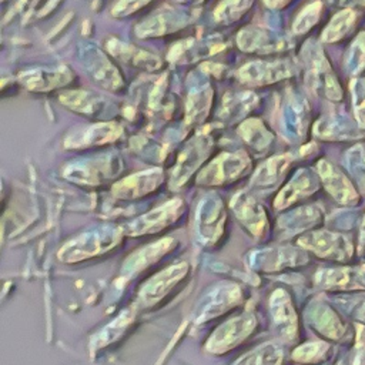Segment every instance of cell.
<instances>
[{
  "label": "cell",
  "mask_w": 365,
  "mask_h": 365,
  "mask_svg": "<svg viewBox=\"0 0 365 365\" xmlns=\"http://www.w3.org/2000/svg\"><path fill=\"white\" fill-rule=\"evenodd\" d=\"M319 173L322 175V180H324V184H325L327 190L334 195L335 200H338L339 202H345V204L352 202V201L356 200L358 194L354 190V187L351 185V182L332 164H329L327 161H321L319 163Z\"/></svg>",
  "instance_id": "6da1fadb"
},
{
  "label": "cell",
  "mask_w": 365,
  "mask_h": 365,
  "mask_svg": "<svg viewBox=\"0 0 365 365\" xmlns=\"http://www.w3.org/2000/svg\"><path fill=\"white\" fill-rule=\"evenodd\" d=\"M355 13L351 9H345L342 11H339L328 24L327 30L322 34L324 41H336L341 37H344L351 27L355 23Z\"/></svg>",
  "instance_id": "7a4b0ae2"
},
{
  "label": "cell",
  "mask_w": 365,
  "mask_h": 365,
  "mask_svg": "<svg viewBox=\"0 0 365 365\" xmlns=\"http://www.w3.org/2000/svg\"><path fill=\"white\" fill-rule=\"evenodd\" d=\"M352 94L355 115L359 125L365 127V78H358L352 81Z\"/></svg>",
  "instance_id": "3957f363"
},
{
  "label": "cell",
  "mask_w": 365,
  "mask_h": 365,
  "mask_svg": "<svg viewBox=\"0 0 365 365\" xmlns=\"http://www.w3.org/2000/svg\"><path fill=\"white\" fill-rule=\"evenodd\" d=\"M321 13V3H314L311 6H308L298 17V20L295 21V31L301 33L308 30L312 24H315V21L318 20V16Z\"/></svg>",
  "instance_id": "277c9868"
},
{
  "label": "cell",
  "mask_w": 365,
  "mask_h": 365,
  "mask_svg": "<svg viewBox=\"0 0 365 365\" xmlns=\"http://www.w3.org/2000/svg\"><path fill=\"white\" fill-rule=\"evenodd\" d=\"M351 64L354 66L355 71L362 70L365 67V33L359 34L352 46Z\"/></svg>",
  "instance_id": "5b68a950"
},
{
  "label": "cell",
  "mask_w": 365,
  "mask_h": 365,
  "mask_svg": "<svg viewBox=\"0 0 365 365\" xmlns=\"http://www.w3.org/2000/svg\"><path fill=\"white\" fill-rule=\"evenodd\" d=\"M361 241L365 242V218H364V222H362V227H361Z\"/></svg>",
  "instance_id": "8992f818"
},
{
  "label": "cell",
  "mask_w": 365,
  "mask_h": 365,
  "mask_svg": "<svg viewBox=\"0 0 365 365\" xmlns=\"http://www.w3.org/2000/svg\"><path fill=\"white\" fill-rule=\"evenodd\" d=\"M359 315H361V318H364L365 319V305L362 307V309H361V312H359Z\"/></svg>",
  "instance_id": "52a82bcc"
}]
</instances>
